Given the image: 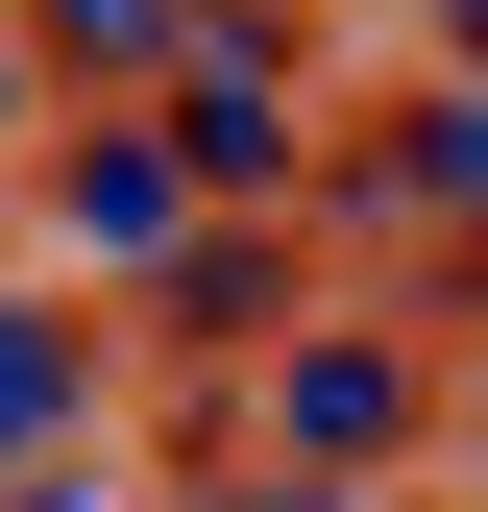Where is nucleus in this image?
I'll use <instances>...</instances> for the list:
<instances>
[{"label": "nucleus", "mask_w": 488, "mask_h": 512, "mask_svg": "<svg viewBox=\"0 0 488 512\" xmlns=\"http://www.w3.org/2000/svg\"><path fill=\"white\" fill-rule=\"evenodd\" d=\"M415 391H391V366H366V342H318V366H293V439H318V464H366V439H391Z\"/></svg>", "instance_id": "nucleus-1"}]
</instances>
